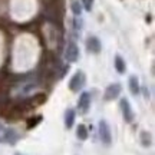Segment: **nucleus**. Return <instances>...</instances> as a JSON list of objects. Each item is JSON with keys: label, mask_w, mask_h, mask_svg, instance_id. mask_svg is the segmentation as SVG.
<instances>
[{"label": "nucleus", "mask_w": 155, "mask_h": 155, "mask_svg": "<svg viewBox=\"0 0 155 155\" xmlns=\"http://www.w3.org/2000/svg\"><path fill=\"white\" fill-rule=\"evenodd\" d=\"M86 83V75L83 71H78L69 81V89L72 92H79Z\"/></svg>", "instance_id": "obj_1"}, {"label": "nucleus", "mask_w": 155, "mask_h": 155, "mask_svg": "<svg viewBox=\"0 0 155 155\" xmlns=\"http://www.w3.org/2000/svg\"><path fill=\"white\" fill-rule=\"evenodd\" d=\"M98 129H99V138L102 141V144L109 147L112 144V132H111V127L108 125V122L105 119L99 121V125H98Z\"/></svg>", "instance_id": "obj_2"}, {"label": "nucleus", "mask_w": 155, "mask_h": 155, "mask_svg": "<svg viewBox=\"0 0 155 155\" xmlns=\"http://www.w3.org/2000/svg\"><path fill=\"white\" fill-rule=\"evenodd\" d=\"M119 106H121V111H122V116H124V121L127 124H131L134 121V111L131 108V104L127 98H122L121 102H119Z\"/></svg>", "instance_id": "obj_3"}, {"label": "nucleus", "mask_w": 155, "mask_h": 155, "mask_svg": "<svg viewBox=\"0 0 155 155\" xmlns=\"http://www.w3.org/2000/svg\"><path fill=\"white\" fill-rule=\"evenodd\" d=\"M65 59H66L69 63H75L79 59V48L75 42H69L66 46V50H65Z\"/></svg>", "instance_id": "obj_4"}, {"label": "nucleus", "mask_w": 155, "mask_h": 155, "mask_svg": "<svg viewBox=\"0 0 155 155\" xmlns=\"http://www.w3.org/2000/svg\"><path fill=\"white\" fill-rule=\"evenodd\" d=\"M122 92V86L121 83H111L108 88L105 89V94H104V99L105 101H114L116 99Z\"/></svg>", "instance_id": "obj_5"}, {"label": "nucleus", "mask_w": 155, "mask_h": 155, "mask_svg": "<svg viewBox=\"0 0 155 155\" xmlns=\"http://www.w3.org/2000/svg\"><path fill=\"white\" fill-rule=\"evenodd\" d=\"M86 49H88L89 53L98 55V53H101V50H102V43H101V40L96 36H89L86 39Z\"/></svg>", "instance_id": "obj_6"}, {"label": "nucleus", "mask_w": 155, "mask_h": 155, "mask_svg": "<svg viewBox=\"0 0 155 155\" xmlns=\"http://www.w3.org/2000/svg\"><path fill=\"white\" fill-rule=\"evenodd\" d=\"M91 94L89 92H82L81 96H79V101H78V108L81 114H86L91 108Z\"/></svg>", "instance_id": "obj_7"}, {"label": "nucleus", "mask_w": 155, "mask_h": 155, "mask_svg": "<svg viewBox=\"0 0 155 155\" xmlns=\"http://www.w3.org/2000/svg\"><path fill=\"white\" fill-rule=\"evenodd\" d=\"M17 139H19V135H17L13 129H9V131H6V134L0 138V142H6V144L15 145Z\"/></svg>", "instance_id": "obj_8"}, {"label": "nucleus", "mask_w": 155, "mask_h": 155, "mask_svg": "<svg viewBox=\"0 0 155 155\" xmlns=\"http://www.w3.org/2000/svg\"><path fill=\"white\" fill-rule=\"evenodd\" d=\"M128 83H129V91H131V94L132 95H139V92H141V86H139V79L135 75H132V76H129V81H128Z\"/></svg>", "instance_id": "obj_9"}, {"label": "nucleus", "mask_w": 155, "mask_h": 155, "mask_svg": "<svg viewBox=\"0 0 155 155\" xmlns=\"http://www.w3.org/2000/svg\"><path fill=\"white\" fill-rule=\"evenodd\" d=\"M75 118H76V114H75V111H73L72 108L66 109V112H65V127H66L68 129H71V128L73 127Z\"/></svg>", "instance_id": "obj_10"}, {"label": "nucleus", "mask_w": 155, "mask_h": 155, "mask_svg": "<svg viewBox=\"0 0 155 155\" xmlns=\"http://www.w3.org/2000/svg\"><path fill=\"white\" fill-rule=\"evenodd\" d=\"M114 65H115V69L118 73H125V71H127V63H125V61H124V58H122L121 55H116L115 59H114Z\"/></svg>", "instance_id": "obj_11"}, {"label": "nucleus", "mask_w": 155, "mask_h": 155, "mask_svg": "<svg viewBox=\"0 0 155 155\" xmlns=\"http://www.w3.org/2000/svg\"><path fill=\"white\" fill-rule=\"evenodd\" d=\"M76 137L79 141H86L89 137V131H88V128H86V125H79L76 129Z\"/></svg>", "instance_id": "obj_12"}, {"label": "nucleus", "mask_w": 155, "mask_h": 155, "mask_svg": "<svg viewBox=\"0 0 155 155\" xmlns=\"http://www.w3.org/2000/svg\"><path fill=\"white\" fill-rule=\"evenodd\" d=\"M71 9H72V12H73V15H75V16H81V15H82L83 7H82V3H81L79 0H73L72 5H71Z\"/></svg>", "instance_id": "obj_13"}, {"label": "nucleus", "mask_w": 155, "mask_h": 155, "mask_svg": "<svg viewBox=\"0 0 155 155\" xmlns=\"http://www.w3.org/2000/svg\"><path fill=\"white\" fill-rule=\"evenodd\" d=\"M141 144L144 145V147H151V135L147 131H142L141 132Z\"/></svg>", "instance_id": "obj_14"}, {"label": "nucleus", "mask_w": 155, "mask_h": 155, "mask_svg": "<svg viewBox=\"0 0 155 155\" xmlns=\"http://www.w3.org/2000/svg\"><path fill=\"white\" fill-rule=\"evenodd\" d=\"M40 122H42V116H40V115L36 116V118H30V121L28 122V128H29V129H30L32 127L35 128L38 124H40Z\"/></svg>", "instance_id": "obj_15"}, {"label": "nucleus", "mask_w": 155, "mask_h": 155, "mask_svg": "<svg viewBox=\"0 0 155 155\" xmlns=\"http://www.w3.org/2000/svg\"><path fill=\"white\" fill-rule=\"evenodd\" d=\"M81 3H82V7L85 10L91 12L92 10V6H94V0H81Z\"/></svg>", "instance_id": "obj_16"}, {"label": "nucleus", "mask_w": 155, "mask_h": 155, "mask_svg": "<svg viewBox=\"0 0 155 155\" xmlns=\"http://www.w3.org/2000/svg\"><path fill=\"white\" fill-rule=\"evenodd\" d=\"M82 19H81V16H75V19H73V28L76 29V30H81L82 29Z\"/></svg>", "instance_id": "obj_17"}, {"label": "nucleus", "mask_w": 155, "mask_h": 155, "mask_svg": "<svg viewBox=\"0 0 155 155\" xmlns=\"http://www.w3.org/2000/svg\"><path fill=\"white\" fill-rule=\"evenodd\" d=\"M2 129H3V127H2V125H0V131H2Z\"/></svg>", "instance_id": "obj_18"}]
</instances>
